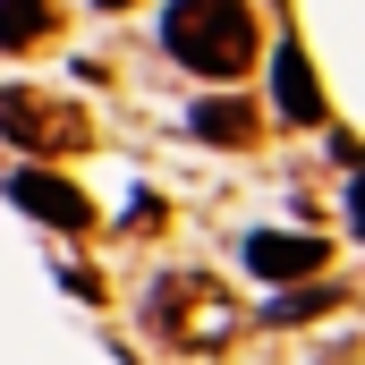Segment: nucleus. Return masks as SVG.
Returning <instances> with one entry per match:
<instances>
[{"mask_svg": "<svg viewBox=\"0 0 365 365\" xmlns=\"http://www.w3.org/2000/svg\"><path fill=\"white\" fill-rule=\"evenodd\" d=\"M255 9L247 0H170L162 9V51L195 68V77H212V86H230V77H247L255 68Z\"/></svg>", "mask_w": 365, "mask_h": 365, "instance_id": "obj_1", "label": "nucleus"}, {"mask_svg": "<svg viewBox=\"0 0 365 365\" xmlns=\"http://www.w3.org/2000/svg\"><path fill=\"white\" fill-rule=\"evenodd\" d=\"M145 323L162 331V340H179V349H221L230 331H238V306H230V289H212V280H153V297H145Z\"/></svg>", "mask_w": 365, "mask_h": 365, "instance_id": "obj_2", "label": "nucleus"}, {"mask_svg": "<svg viewBox=\"0 0 365 365\" xmlns=\"http://www.w3.org/2000/svg\"><path fill=\"white\" fill-rule=\"evenodd\" d=\"M0 136L26 145V153H86L93 119L77 102H51V93H26V86H0Z\"/></svg>", "mask_w": 365, "mask_h": 365, "instance_id": "obj_3", "label": "nucleus"}, {"mask_svg": "<svg viewBox=\"0 0 365 365\" xmlns=\"http://www.w3.org/2000/svg\"><path fill=\"white\" fill-rule=\"evenodd\" d=\"M9 195H17L34 221H51L60 238H86V230H93V195H86V187H68L60 170H17Z\"/></svg>", "mask_w": 365, "mask_h": 365, "instance_id": "obj_4", "label": "nucleus"}, {"mask_svg": "<svg viewBox=\"0 0 365 365\" xmlns=\"http://www.w3.org/2000/svg\"><path fill=\"white\" fill-rule=\"evenodd\" d=\"M238 255H247V272L272 280V289H297V280L323 272V238H297V230H255Z\"/></svg>", "mask_w": 365, "mask_h": 365, "instance_id": "obj_5", "label": "nucleus"}, {"mask_svg": "<svg viewBox=\"0 0 365 365\" xmlns=\"http://www.w3.org/2000/svg\"><path fill=\"white\" fill-rule=\"evenodd\" d=\"M272 102H280V119H297V128H323V86H314V60H306V43H280V51H272Z\"/></svg>", "mask_w": 365, "mask_h": 365, "instance_id": "obj_6", "label": "nucleus"}, {"mask_svg": "<svg viewBox=\"0 0 365 365\" xmlns=\"http://www.w3.org/2000/svg\"><path fill=\"white\" fill-rule=\"evenodd\" d=\"M51 34H60L51 0H0V51H43Z\"/></svg>", "mask_w": 365, "mask_h": 365, "instance_id": "obj_7", "label": "nucleus"}, {"mask_svg": "<svg viewBox=\"0 0 365 365\" xmlns=\"http://www.w3.org/2000/svg\"><path fill=\"white\" fill-rule=\"evenodd\" d=\"M195 136H204V145H255V110H247L238 93H204V102H195Z\"/></svg>", "mask_w": 365, "mask_h": 365, "instance_id": "obj_8", "label": "nucleus"}, {"mask_svg": "<svg viewBox=\"0 0 365 365\" xmlns=\"http://www.w3.org/2000/svg\"><path fill=\"white\" fill-rule=\"evenodd\" d=\"M323 306H340V289H323V280H314V289L272 297V306H264V323H306V314H323Z\"/></svg>", "mask_w": 365, "mask_h": 365, "instance_id": "obj_9", "label": "nucleus"}, {"mask_svg": "<svg viewBox=\"0 0 365 365\" xmlns=\"http://www.w3.org/2000/svg\"><path fill=\"white\" fill-rule=\"evenodd\" d=\"M93 9H136V0H93Z\"/></svg>", "mask_w": 365, "mask_h": 365, "instance_id": "obj_10", "label": "nucleus"}]
</instances>
